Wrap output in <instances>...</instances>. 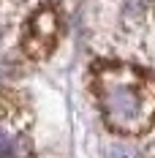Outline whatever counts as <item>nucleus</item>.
I'll use <instances>...</instances> for the list:
<instances>
[{
	"label": "nucleus",
	"mask_w": 155,
	"mask_h": 158,
	"mask_svg": "<svg viewBox=\"0 0 155 158\" xmlns=\"http://www.w3.org/2000/svg\"><path fill=\"white\" fill-rule=\"evenodd\" d=\"M101 112L109 126L120 131H141L155 117V79L133 68L112 65L95 82Z\"/></svg>",
	"instance_id": "1"
},
{
	"label": "nucleus",
	"mask_w": 155,
	"mask_h": 158,
	"mask_svg": "<svg viewBox=\"0 0 155 158\" xmlns=\"http://www.w3.org/2000/svg\"><path fill=\"white\" fill-rule=\"evenodd\" d=\"M57 38V16L55 11H38L30 22V35H27V52L30 55H47L49 47Z\"/></svg>",
	"instance_id": "2"
},
{
	"label": "nucleus",
	"mask_w": 155,
	"mask_h": 158,
	"mask_svg": "<svg viewBox=\"0 0 155 158\" xmlns=\"http://www.w3.org/2000/svg\"><path fill=\"white\" fill-rule=\"evenodd\" d=\"M0 158H16V142L6 131H0Z\"/></svg>",
	"instance_id": "3"
}]
</instances>
